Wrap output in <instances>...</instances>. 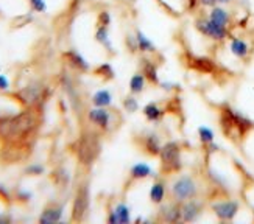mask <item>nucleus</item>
Masks as SVG:
<instances>
[{
  "label": "nucleus",
  "instance_id": "obj_1",
  "mask_svg": "<svg viewBox=\"0 0 254 224\" xmlns=\"http://www.w3.org/2000/svg\"><path fill=\"white\" fill-rule=\"evenodd\" d=\"M41 123V114L36 106L11 115H0V142L2 143H31Z\"/></svg>",
  "mask_w": 254,
  "mask_h": 224
},
{
  "label": "nucleus",
  "instance_id": "obj_2",
  "mask_svg": "<svg viewBox=\"0 0 254 224\" xmlns=\"http://www.w3.org/2000/svg\"><path fill=\"white\" fill-rule=\"evenodd\" d=\"M218 123L223 136L233 142L244 140L254 129V120L242 114L240 111L231 108L229 105H223L222 109H220Z\"/></svg>",
  "mask_w": 254,
  "mask_h": 224
},
{
  "label": "nucleus",
  "instance_id": "obj_3",
  "mask_svg": "<svg viewBox=\"0 0 254 224\" xmlns=\"http://www.w3.org/2000/svg\"><path fill=\"white\" fill-rule=\"evenodd\" d=\"M183 170L181 145L175 140L165 142L159 153V173L162 176L176 174Z\"/></svg>",
  "mask_w": 254,
  "mask_h": 224
},
{
  "label": "nucleus",
  "instance_id": "obj_4",
  "mask_svg": "<svg viewBox=\"0 0 254 224\" xmlns=\"http://www.w3.org/2000/svg\"><path fill=\"white\" fill-rule=\"evenodd\" d=\"M100 150H102V143H100V139H98L97 134L86 132L76 140L73 151L76 154V158H78L80 164L91 165L98 158Z\"/></svg>",
  "mask_w": 254,
  "mask_h": 224
},
{
  "label": "nucleus",
  "instance_id": "obj_5",
  "mask_svg": "<svg viewBox=\"0 0 254 224\" xmlns=\"http://www.w3.org/2000/svg\"><path fill=\"white\" fill-rule=\"evenodd\" d=\"M198 193H200V187H198V182L190 174L178 176L170 188L172 199L176 201V203H184L187 199L196 198Z\"/></svg>",
  "mask_w": 254,
  "mask_h": 224
},
{
  "label": "nucleus",
  "instance_id": "obj_6",
  "mask_svg": "<svg viewBox=\"0 0 254 224\" xmlns=\"http://www.w3.org/2000/svg\"><path fill=\"white\" fill-rule=\"evenodd\" d=\"M193 25L196 28V31L200 33V35L212 39L215 42H223L226 41L231 35H229V27H222V25H217L215 22H212L207 16L204 14H200L196 16Z\"/></svg>",
  "mask_w": 254,
  "mask_h": 224
},
{
  "label": "nucleus",
  "instance_id": "obj_7",
  "mask_svg": "<svg viewBox=\"0 0 254 224\" xmlns=\"http://www.w3.org/2000/svg\"><path fill=\"white\" fill-rule=\"evenodd\" d=\"M134 143L136 147L142 151L148 154L150 158H159V153L162 148V142L159 134L153 132V131H142L140 134L134 137Z\"/></svg>",
  "mask_w": 254,
  "mask_h": 224
},
{
  "label": "nucleus",
  "instance_id": "obj_8",
  "mask_svg": "<svg viewBox=\"0 0 254 224\" xmlns=\"http://www.w3.org/2000/svg\"><path fill=\"white\" fill-rule=\"evenodd\" d=\"M89 206H91V193L87 184H83L78 187L73 198L72 204V221L80 223L86 218V215L89 214Z\"/></svg>",
  "mask_w": 254,
  "mask_h": 224
},
{
  "label": "nucleus",
  "instance_id": "obj_9",
  "mask_svg": "<svg viewBox=\"0 0 254 224\" xmlns=\"http://www.w3.org/2000/svg\"><path fill=\"white\" fill-rule=\"evenodd\" d=\"M13 98H16V102L24 108L38 106V103H41L44 98V87L36 83L28 84L25 87L19 89V91H16L13 94Z\"/></svg>",
  "mask_w": 254,
  "mask_h": 224
},
{
  "label": "nucleus",
  "instance_id": "obj_10",
  "mask_svg": "<svg viewBox=\"0 0 254 224\" xmlns=\"http://www.w3.org/2000/svg\"><path fill=\"white\" fill-rule=\"evenodd\" d=\"M211 210L214 212V215L220 220V221H233L236 218V215L240 210V204L236 199H228V201H217V203H212Z\"/></svg>",
  "mask_w": 254,
  "mask_h": 224
},
{
  "label": "nucleus",
  "instance_id": "obj_11",
  "mask_svg": "<svg viewBox=\"0 0 254 224\" xmlns=\"http://www.w3.org/2000/svg\"><path fill=\"white\" fill-rule=\"evenodd\" d=\"M204 212V203L198 198L187 199L181 203V221L184 223H193L203 215Z\"/></svg>",
  "mask_w": 254,
  "mask_h": 224
},
{
  "label": "nucleus",
  "instance_id": "obj_12",
  "mask_svg": "<svg viewBox=\"0 0 254 224\" xmlns=\"http://www.w3.org/2000/svg\"><path fill=\"white\" fill-rule=\"evenodd\" d=\"M186 64L190 67L192 70L198 73H214L217 70V64L209 56H195L192 53L186 55Z\"/></svg>",
  "mask_w": 254,
  "mask_h": 224
},
{
  "label": "nucleus",
  "instance_id": "obj_13",
  "mask_svg": "<svg viewBox=\"0 0 254 224\" xmlns=\"http://www.w3.org/2000/svg\"><path fill=\"white\" fill-rule=\"evenodd\" d=\"M158 220L162 223H180L181 221V203L170 201V203L159 204Z\"/></svg>",
  "mask_w": 254,
  "mask_h": 224
},
{
  "label": "nucleus",
  "instance_id": "obj_14",
  "mask_svg": "<svg viewBox=\"0 0 254 224\" xmlns=\"http://www.w3.org/2000/svg\"><path fill=\"white\" fill-rule=\"evenodd\" d=\"M87 117H89L91 123H94V125L97 128H100L102 131L109 129V125H111V114L106 111V108H94L89 111Z\"/></svg>",
  "mask_w": 254,
  "mask_h": 224
},
{
  "label": "nucleus",
  "instance_id": "obj_15",
  "mask_svg": "<svg viewBox=\"0 0 254 224\" xmlns=\"http://www.w3.org/2000/svg\"><path fill=\"white\" fill-rule=\"evenodd\" d=\"M63 58H64V61L67 62V64L72 67V69H75V70L83 72V73H86V72H89V70H91L89 62H87L76 50H67V52H64V53H63Z\"/></svg>",
  "mask_w": 254,
  "mask_h": 224
},
{
  "label": "nucleus",
  "instance_id": "obj_16",
  "mask_svg": "<svg viewBox=\"0 0 254 224\" xmlns=\"http://www.w3.org/2000/svg\"><path fill=\"white\" fill-rule=\"evenodd\" d=\"M140 72L145 76V80L151 86H159V75H158V65L154 64L148 56H143L140 59Z\"/></svg>",
  "mask_w": 254,
  "mask_h": 224
},
{
  "label": "nucleus",
  "instance_id": "obj_17",
  "mask_svg": "<svg viewBox=\"0 0 254 224\" xmlns=\"http://www.w3.org/2000/svg\"><path fill=\"white\" fill-rule=\"evenodd\" d=\"M229 50L237 59H247L251 53L250 44L239 36H229Z\"/></svg>",
  "mask_w": 254,
  "mask_h": 224
},
{
  "label": "nucleus",
  "instance_id": "obj_18",
  "mask_svg": "<svg viewBox=\"0 0 254 224\" xmlns=\"http://www.w3.org/2000/svg\"><path fill=\"white\" fill-rule=\"evenodd\" d=\"M64 214V207L58 204H49L46 209L42 210V214L39 217L41 224H53V223H60Z\"/></svg>",
  "mask_w": 254,
  "mask_h": 224
},
{
  "label": "nucleus",
  "instance_id": "obj_19",
  "mask_svg": "<svg viewBox=\"0 0 254 224\" xmlns=\"http://www.w3.org/2000/svg\"><path fill=\"white\" fill-rule=\"evenodd\" d=\"M165 195H167V185L162 179H154V182L150 188V201L153 204H162L165 201Z\"/></svg>",
  "mask_w": 254,
  "mask_h": 224
},
{
  "label": "nucleus",
  "instance_id": "obj_20",
  "mask_svg": "<svg viewBox=\"0 0 254 224\" xmlns=\"http://www.w3.org/2000/svg\"><path fill=\"white\" fill-rule=\"evenodd\" d=\"M153 176V168L148 164H134L129 168V181L137 182Z\"/></svg>",
  "mask_w": 254,
  "mask_h": 224
},
{
  "label": "nucleus",
  "instance_id": "obj_21",
  "mask_svg": "<svg viewBox=\"0 0 254 224\" xmlns=\"http://www.w3.org/2000/svg\"><path fill=\"white\" fill-rule=\"evenodd\" d=\"M207 17L211 19L212 22H215L217 25H222V27H229L231 24V14L229 11L223 6H214L211 8V11H209Z\"/></svg>",
  "mask_w": 254,
  "mask_h": 224
},
{
  "label": "nucleus",
  "instance_id": "obj_22",
  "mask_svg": "<svg viewBox=\"0 0 254 224\" xmlns=\"http://www.w3.org/2000/svg\"><path fill=\"white\" fill-rule=\"evenodd\" d=\"M136 38H137V44H139V52L143 53V55H153L156 53V47H154V44L151 42V39L143 33L140 28H136Z\"/></svg>",
  "mask_w": 254,
  "mask_h": 224
},
{
  "label": "nucleus",
  "instance_id": "obj_23",
  "mask_svg": "<svg viewBox=\"0 0 254 224\" xmlns=\"http://www.w3.org/2000/svg\"><path fill=\"white\" fill-rule=\"evenodd\" d=\"M165 114H167V111L159 108L156 103H148V105H145V108H143V115H145V118L148 121H153V123L161 121Z\"/></svg>",
  "mask_w": 254,
  "mask_h": 224
},
{
  "label": "nucleus",
  "instance_id": "obj_24",
  "mask_svg": "<svg viewBox=\"0 0 254 224\" xmlns=\"http://www.w3.org/2000/svg\"><path fill=\"white\" fill-rule=\"evenodd\" d=\"M94 75L100 78L102 81L108 83V81H113L116 78V72L113 69V65L109 62H102L100 65H97L94 69Z\"/></svg>",
  "mask_w": 254,
  "mask_h": 224
},
{
  "label": "nucleus",
  "instance_id": "obj_25",
  "mask_svg": "<svg viewBox=\"0 0 254 224\" xmlns=\"http://www.w3.org/2000/svg\"><path fill=\"white\" fill-rule=\"evenodd\" d=\"M145 84H147V80H145V76L142 75V72L134 73L129 80V94L132 95L142 94L143 89H145Z\"/></svg>",
  "mask_w": 254,
  "mask_h": 224
},
{
  "label": "nucleus",
  "instance_id": "obj_26",
  "mask_svg": "<svg viewBox=\"0 0 254 224\" xmlns=\"http://www.w3.org/2000/svg\"><path fill=\"white\" fill-rule=\"evenodd\" d=\"M92 105L95 108H108L113 105V95L108 89H103V91H98L94 94L92 97Z\"/></svg>",
  "mask_w": 254,
  "mask_h": 224
},
{
  "label": "nucleus",
  "instance_id": "obj_27",
  "mask_svg": "<svg viewBox=\"0 0 254 224\" xmlns=\"http://www.w3.org/2000/svg\"><path fill=\"white\" fill-rule=\"evenodd\" d=\"M94 38L98 44H102L105 49L113 50V44H111V39H109V27H98L97 25Z\"/></svg>",
  "mask_w": 254,
  "mask_h": 224
},
{
  "label": "nucleus",
  "instance_id": "obj_28",
  "mask_svg": "<svg viewBox=\"0 0 254 224\" xmlns=\"http://www.w3.org/2000/svg\"><path fill=\"white\" fill-rule=\"evenodd\" d=\"M113 210H114L116 218H117V224H128L131 221L129 207L125 203H119Z\"/></svg>",
  "mask_w": 254,
  "mask_h": 224
},
{
  "label": "nucleus",
  "instance_id": "obj_29",
  "mask_svg": "<svg viewBox=\"0 0 254 224\" xmlns=\"http://www.w3.org/2000/svg\"><path fill=\"white\" fill-rule=\"evenodd\" d=\"M198 137H200V142L204 145H209V143H212L215 140V134L211 128H207V126H200L198 128Z\"/></svg>",
  "mask_w": 254,
  "mask_h": 224
},
{
  "label": "nucleus",
  "instance_id": "obj_30",
  "mask_svg": "<svg viewBox=\"0 0 254 224\" xmlns=\"http://www.w3.org/2000/svg\"><path fill=\"white\" fill-rule=\"evenodd\" d=\"M122 105H124V109L128 112V114H134V112L139 109V102L134 98V95H132V94H129V95H127L124 98Z\"/></svg>",
  "mask_w": 254,
  "mask_h": 224
},
{
  "label": "nucleus",
  "instance_id": "obj_31",
  "mask_svg": "<svg viewBox=\"0 0 254 224\" xmlns=\"http://www.w3.org/2000/svg\"><path fill=\"white\" fill-rule=\"evenodd\" d=\"M125 46H127V50L131 55H136L139 52V44H137L136 35H132V33H127V35H125Z\"/></svg>",
  "mask_w": 254,
  "mask_h": 224
},
{
  "label": "nucleus",
  "instance_id": "obj_32",
  "mask_svg": "<svg viewBox=\"0 0 254 224\" xmlns=\"http://www.w3.org/2000/svg\"><path fill=\"white\" fill-rule=\"evenodd\" d=\"M97 25L98 27H109L111 25V13L108 9H103L97 16Z\"/></svg>",
  "mask_w": 254,
  "mask_h": 224
},
{
  "label": "nucleus",
  "instance_id": "obj_33",
  "mask_svg": "<svg viewBox=\"0 0 254 224\" xmlns=\"http://www.w3.org/2000/svg\"><path fill=\"white\" fill-rule=\"evenodd\" d=\"M28 5L33 13H44L47 9L46 0H28Z\"/></svg>",
  "mask_w": 254,
  "mask_h": 224
},
{
  "label": "nucleus",
  "instance_id": "obj_34",
  "mask_svg": "<svg viewBox=\"0 0 254 224\" xmlns=\"http://www.w3.org/2000/svg\"><path fill=\"white\" fill-rule=\"evenodd\" d=\"M25 173L28 176H41L44 173V167L41 164H31L25 168Z\"/></svg>",
  "mask_w": 254,
  "mask_h": 224
},
{
  "label": "nucleus",
  "instance_id": "obj_35",
  "mask_svg": "<svg viewBox=\"0 0 254 224\" xmlns=\"http://www.w3.org/2000/svg\"><path fill=\"white\" fill-rule=\"evenodd\" d=\"M16 199L19 201V203H28V201L31 199V193L30 192H25V190H17Z\"/></svg>",
  "mask_w": 254,
  "mask_h": 224
},
{
  "label": "nucleus",
  "instance_id": "obj_36",
  "mask_svg": "<svg viewBox=\"0 0 254 224\" xmlns=\"http://www.w3.org/2000/svg\"><path fill=\"white\" fill-rule=\"evenodd\" d=\"M156 2H158V3H159V5H161V6H162L164 9H165V11H167L169 14L178 16V14H176V11L173 9V6H172V5H170L169 2H165V0H156Z\"/></svg>",
  "mask_w": 254,
  "mask_h": 224
},
{
  "label": "nucleus",
  "instance_id": "obj_37",
  "mask_svg": "<svg viewBox=\"0 0 254 224\" xmlns=\"http://www.w3.org/2000/svg\"><path fill=\"white\" fill-rule=\"evenodd\" d=\"M159 86L164 89V91L167 92H172L175 87H180V84H175V83H169V81H164V83H159Z\"/></svg>",
  "mask_w": 254,
  "mask_h": 224
},
{
  "label": "nucleus",
  "instance_id": "obj_38",
  "mask_svg": "<svg viewBox=\"0 0 254 224\" xmlns=\"http://www.w3.org/2000/svg\"><path fill=\"white\" fill-rule=\"evenodd\" d=\"M9 89V81L5 75H0V91H8Z\"/></svg>",
  "mask_w": 254,
  "mask_h": 224
},
{
  "label": "nucleus",
  "instance_id": "obj_39",
  "mask_svg": "<svg viewBox=\"0 0 254 224\" xmlns=\"http://www.w3.org/2000/svg\"><path fill=\"white\" fill-rule=\"evenodd\" d=\"M200 5L204 8H214L218 5V0H200Z\"/></svg>",
  "mask_w": 254,
  "mask_h": 224
},
{
  "label": "nucleus",
  "instance_id": "obj_40",
  "mask_svg": "<svg viewBox=\"0 0 254 224\" xmlns=\"http://www.w3.org/2000/svg\"><path fill=\"white\" fill-rule=\"evenodd\" d=\"M186 2H187V9L189 11H195L200 6V0H186Z\"/></svg>",
  "mask_w": 254,
  "mask_h": 224
},
{
  "label": "nucleus",
  "instance_id": "obj_41",
  "mask_svg": "<svg viewBox=\"0 0 254 224\" xmlns=\"http://www.w3.org/2000/svg\"><path fill=\"white\" fill-rule=\"evenodd\" d=\"M0 198H3V199H6V201L11 199V196H9V193H8V190H6L5 187H2V185H0Z\"/></svg>",
  "mask_w": 254,
  "mask_h": 224
},
{
  "label": "nucleus",
  "instance_id": "obj_42",
  "mask_svg": "<svg viewBox=\"0 0 254 224\" xmlns=\"http://www.w3.org/2000/svg\"><path fill=\"white\" fill-rule=\"evenodd\" d=\"M231 0H218V3H229Z\"/></svg>",
  "mask_w": 254,
  "mask_h": 224
},
{
  "label": "nucleus",
  "instance_id": "obj_43",
  "mask_svg": "<svg viewBox=\"0 0 254 224\" xmlns=\"http://www.w3.org/2000/svg\"><path fill=\"white\" fill-rule=\"evenodd\" d=\"M128 2H129V3H137L139 0H128Z\"/></svg>",
  "mask_w": 254,
  "mask_h": 224
}]
</instances>
